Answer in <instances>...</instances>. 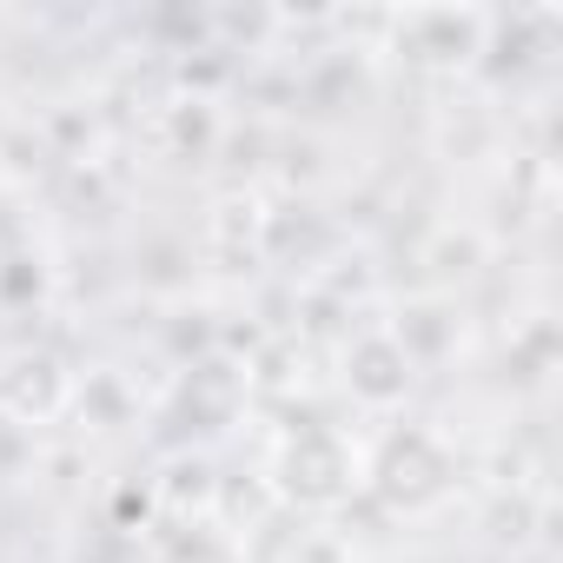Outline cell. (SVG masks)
Returning a JSON list of instances; mask_svg holds the SVG:
<instances>
[{"instance_id":"6da1fadb","label":"cell","mask_w":563,"mask_h":563,"mask_svg":"<svg viewBox=\"0 0 563 563\" xmlns=\"http://www.w3.org/2000/svg\"><path fill=\"white\" fill-rule=\"evenodd\" d=\"M484 14L477 8H411L398 21V54H411L418 67H464L471 54H484Z\"/></svg>"},{"instance_id":"7a4b0ae2","label":"cell","mask_w":563,"mask_h":563,"mask_svg":"<svg viewBox=\"0 0 563 563\" xmlns=\"http://www.w3.org/2000/svg\"><path fill=\"white\" fill-rule=\"evenodd\" d=\"M405 385H411V358H405V345L385 339V332L358 339V352H352V391H358L365 405H391V398H405Z\"/></svg>"}]
</instances>
